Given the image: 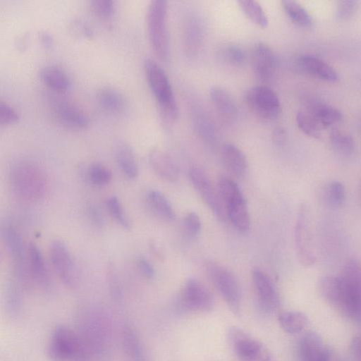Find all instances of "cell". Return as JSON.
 Listing matches in <instances>:
<instances>
[{
    "label": "cell",
    "instance_id": "obj_44",
    "mask_svg": "<svg viewBox=\"0 0 361 361\" xmlns=\"http://www.w3.org/2000/svg\"><path fill=\"white\" fill-rule=\"evenodd\" d=\"M183 224L187 234L190 237H196L200 233L202 222L197 213L188 212L185 216Z\"/></svg>",
    "mask_w": 361,
    "mask_h": 361
},
{
    "label": "cell",
    "instance_id": "obj_15",
    "mask_svg": "<svg viewBox=\"0 0 361 361\" xmlns=\"http://www.w3.org/2000/svg\"><path fill=\"white\" fill-rule=\"evenodd\" d=\"M180 304L187 310L209 312L214 308V300L212 293L201 281L189 279L182 288Z\"/></svg>",
    "mask_w": 361,
    "mask_h": 361
},
{
    "label": "cell",
    "instance_id": "obj_8",
    "mask_svg": "<svg viewBox=\"0 0 361 361\" xmlns=\"http://www.w3.org/2000/svg\"><path fill=\"white\" fill-rule=\"evenodd\" d=\"M206 269L210 280L231 312L240 317L242 314V294L235 276L229 270L214 262H209Z\"/></svg>",
    "mask_w": 361,
    "mask_h": 361
},
{
    "label": "cell",
    "instance_id": "obj_5",
    "mask_svg": "<svg viewBox=\"0 0 361 361\" xmlns=\"http://www.w3.org/2000/svg\"><path fill=\"white\" fill-rule=\"evenodd\" d=\"M90 353L86 342L71 329L63 325L55 328L47 348L52 361H87Z\"/></svg>",
    "mask_w": 361,
    "mask_h": 361
},
{
    "label": "cell",
    "instance_id": "obj_13",
    "mask_svg": "<svg viewBox=\"0 0 361 361\" xmlns=\"http://www.w3.org/2000/svg\"><path fill=\"white\" fill-rule=\"evenodd\" d=\"M299 361H342L338 353L315 331L302 336L297 345Z\"/></svg>",
    "mask_w": 361,
    "mask_h": 361
},
{
    "label": "cell",
    "instance_id": "obj_27",
    "mask_svg": "<svg viewBox=\"0 0 361 361\" xmlns=\"http://www.w3.org/2000/svg\"><path fill=\"white\" fill-rule=\"evenodd\" d=\"M96 100L104 111L110 114H121L126 108L124 95L112 87H103L99 89L96 93Z\"/></svg>",
    "mask_w": 361,
    "mask_h": 361
},
{
    "label": "cell",
    "instance_id": "obj_10",
    "mask_svg": "<svg viewBox=\"0 0 361 361\" xmlns=\"http://www.w3.org/2000/svg\"><path fill=\"white\" fill-rule=\"evenodd\" d=\"M245 103L250 111L264 121H274L281 111L277 94L265 85H257L249 89L245 94Z\"/></svg>",
    "mask_w": 361,
    "mask_h": 361
},
{
    "label": "cell",
    "instance_id": "obj_9",
    "mask_svg": "<svg viewBox=\"0 0 361 361\" xmlns=\"http://www.w3.org/2000/svg\"><path fill=\"white\" fill-rule=\"evenodd\" d=\"M311 215L307 205L302 204L298 209L294 228L296 255L304 267L312 266L316 260L313 245Z\"/></svg>",
    "mask_w": 361,
    "mask_h": 361
},
{
    "label": "cell",
    "instance_id": "obj_6",
    "mask_svg": "<svg viewBox=\"0 0 361 361\" xmlns=\"http://www.w3.org/2000/svg\"><path fill=\"white\" fill-rule=\"evenodd\" d=\"M167 16V1L154 0L149 4L146 13L148 38L153 51L163 61L169 59L171 52Z\"/></svg>",
    "mask_w": 361,
    "mask_h": 361
},
{
    "label": "cell",
    "instance_id": "obj_26",
    "mask_svg": "<svg viewBox=\"0 0 361 361\" xmlns=\"http://www.w3.org/2000/svg\"><path fill=\"white\" fill-rule=\"evenodd\" d=\"M114 154L118 166L124 176L129 180L136 178L138 167L133 147L128 142L120 141L116 144Z\"/></svg>",
    "mask_w": 361,
    "mask_h": 361
},
{
    "label": "cell",
    "instance_id": "obj_47",
    "mask_svg": "<svg viewBox=\"0 0 361 361\" xmlns=\"http://www.w3.org/2000/svg\"><path fill=\"white\" fill-rule=\"evenodd\" d=\"M137 267L141 274L150 279L154 278L155 270L152 264L145 257H140L137 262Z\"/></svg>",
    "mask_w": 361,
    "mask_h": 361
},
{
    "label": "cell",
    "instance_id": "obj_18",
    "mask_svg": "<svg viewBox=\"0 0 361 361\" xmlns=\"http://www.w3.org/2000/svg\"><path fill=\"white\" fill-rule=\"evenodd\" d=\"M294 66L300 72L328 82L338 80L336 71L327 62L312 54H302L294 60Z\"/></svg>",
    "mask_w": 361,
    "mask_h": 361
},
{
    "label": "cell",
    "instance_id": "obj_16",
    "mask_svg": "<svg viewBox=\"0 0 361 361\" xmlns=\"http://www.w3.org/2000/svg\"><path fill=\"white\" fill-rule=\"evenodd\" d=\"M190 179L197 193L212 212L220 220L226 219V214L219 192L215 189L205 172L193 167L189 173Z\"/></svg>",
    "mask_w": 361,
    "mask_h": 361
},
{
    "label": "cell",
    "instance_id": "obj_17",
    "mask_svg": "<svg viewBox=\"0 0 361 361\" xmlns=\"http://www.w3.org/2000/svg\"><path fill=\"white\" fill-rule=\"evenodd\" d=\"M252 280L261 309L266 313L278 310L281 305L280 296L269 275L263 270L255 268L252 271Z\"/></svg>",
    "mask_w": 361,
    "mask_h": 361
},
{
    "label": "cell",
    "instance_id": "obj_40",
    "mask_svg": "<svg viewBox=\"0 0 361 361\" xmlns=\"http://www.w3.org/2000/svg\"><path fill=\"white\" fill-rule=\"evenodd\" d=\"M90 8L94 16L102 20H109L115 13V2L112 0H92Z\"/></svg>",
    "mask_w": 361,
    "mask_h": 361
},
{
    "label": "cell",
    "instance_id": "obj_39",
    "mask_svg": "<svg viewBox=\"0 0 361 361\" xmlns=\"http://www.w3.org/2000/svg\"><path fill=\"white\" fill-rule=\"evenodd\" d=\"M106 207L111 216L121 226L125 229L130 228V220L117 197H109L106 200Z\"/></svg>",
    "mask_w": 361,
    "mask_h": 361
},
{
    "label": "cell",
    "instance_id": "obj_19",
    "mask_svg": "<svg viewBox=\"0 0 361 361\" xmlns=\"http://www.w3.org/2000/svg\"><path fill=\"white\" fill-rule=\"evenodd\" d=\"M252 63L257 78L260 82H267L275 73L277 60L269 46L264 42H258L252 51Z\"/></svg>",
    "mask_w": 361,
    "mask_h": 361
},
{
    "label": "cell",
    "instance_id": "obj_35",
    "mask_svg": "<svg viewBox=\"0 0 361 361\" xmlns=\"http://www.w3.org/2000/svg\"><path fill=\"white\" fill-rule=\"evenodd\" d=\"M245 16L256 25L265 27L269 20L259 4L255 1L240 0L237 2Z\"/></svg>",
    "mask_w": 361,
    "mask_h": 361
},
{
    "label": "cell",
    "instance_id": "obj_21",
    "mask_svg": "<svg viewBox=\"0 0 361 361\" xmlns=\"http://www.w3.org/2000/svg\"><path fill=\"white\" fill-rule=\"evenodd\" d=\"M190 115L194 129L201 140L210 147L216 143V133L214 123L201 106L195 102L190 104Z\"/></svg>",
    "mask_w": 361,
    "mask_h": 361
},
{
    "label": "cell",
    "instance_id": "obj_37",
    "mask_svg": "<svg viewBox=\"0 0 361 361\" xmlns=\"http://www.w3.org/2000/svg\"><path fill=\"white\" fill-rule=\"evenodd\" d=\"M326 202L332 207H339L345 200V190L343 185L338 180H332L324 188Z\"/></svg>",
    "mask_w": 361,
    "mask_h": 361
},
{
    "label": "cell",
    "instance_id": "obj_30",
    "mask_svg": "<svg viewBox=\"0 0 361 361\" xmlns=\"http://www.w3.org/2000/svg\"><path fill=\"white\" fill-rule=\"evenodd\" d=\"M281 328L287 334L295 335L302 332L308 326L307 316L302 312L286 310L278 314Z\"/></svg>",
    "mask_w": 361,
    "mask_h": 361
},
{
    "label": "cell",
    "instance_id": "obj_1",
    "mask_svg": "<svg viewBox=\"0 0 361 361\" xmlns=\"http://www.w3.org/2000/svg\"><path fill=\"white\" fill-rule=\"evenodd\" d=\"M144 69L149 89L158 105L160 118L166 127L171 128L178 118L179 110L169 78L152 59L145 60Z\"/></svg>",
    "mask_w": 361,
    "mask_h": 361
},
{
    "label": "cell",
    "instance_id": "obj_38",
    "mask_svg": "<svg viewBox=\"0 0 361 361\" xmlns=\"http://www.w3.org/2000/svg\"><path fill=\"white\" fill-rule=\"evenodd\" d=\"M125 350L132 361H143L142 348L135 333L126 328L123 334Z\"/></svg>",
    "mask_w": 361,
    "mask_h": 361
},
{
    "label": "cell",
    "instance_id": "obj_49",
    "mask_svg": "<svg viewBox=\"0 0 361 361\" xmlns=\"http://www.w3.org/2000/svg\"><path fill=\"white\" fill-rule=\"evenodd\" d=\"M360 337L355 336L349 344V357L350 361H360Z\"/></svg>",
    "mask_w": 361,
    "mask_h": 361
},
{
    "label": "cell",
    "instance_id": "obj_45",
    "mask_svg": "<svg viewBox=\"0 0 361 361\" xmlns=\"http://www.w3.org/2000/svg\"><path fill=\"white\" fill-rule=\"evenodd\" d=\"M18 112L10 105L0 100V124L10 125L18 121Z\"/></svg>",
    "mask_w": 361,
    "mask_h": 361
},
{
    "label": "cell",
    "instance_id": "obj_20",
    "mask_svg": "<svg viewBox=\"0 0 361 361\" xmlns=\"http://www.w3.org/2000/svg\"><path fill=\"white\" fill-rule=\"evenodd\" d=\"M54 110L59 121L70 128L82 130L89 126L90 119L87 114L81 109L66 100H56L54 104Z\"/></svg>",
    "mask_w": 361,
    "mask_h": 361
},
{
    "label": "cell",
    "instance_id": "obj_28",
    "mask_svg": "<svg viewBox=\"0 0 361 361\" xmlns=\"http://www.w3.org/2000/svg\"><path fill=\"white\" fill-rule=\"evenodd\" d=\"M39 77L47 87L59 93L67 91L71 86V80L67 73L56 66L43 67L40 70Z\"/></svg>",
    "mask_w": 361,
    "mask_h": 361
},
{
    "label": "cell",
    "instance_id": "obj_51",
    "mask_svg": "<svg viewBox=\"0 0 361 361\" xmlns=\"http://www.w3.org/2000/svg\"><path fill=\"white\" fill-rule=\"evenodd\" d=\"M88 214L91 221L97 226H102L104 223L100 211L94 206L88 208Z\"/></svg>",
    "mask_w": 361,
    "mask_h": 361
},
{
    "label": "cell",
    "instance_id": "obj_12",
    "mask_svg": "<svg viewBox=\"0 0 361 361\" xmlns=\"http://www.w3.org/2000/svg\"><path fill=\"white\" fill-rule=\"evenodd\" d=\"M52 267L61 281L68 288H74L80 282V274L75 262L64 242L54 240L49 248Z\"/></svg>",
    "mask_w": 361,
    "mask_h": 361
},
{
    "label": "cell",
    "instance_id": "obj_41",
    "mask_svg": "<svg viewBox=\"0 0 361 361\" xmlns=\"http://www.w3.org/2000/svg\"><path fill=\"white\" fill-rule=\"evenodd\" d=\"M88 176L90 180L93 184L104 185L110 182L112 178V173L107 167L97 163L92 164L89 169Z\"/></svg>",
    "mask_w": 361,
    "mask_h": 361
},
{
    "label": "cell",
    "instance_id": "obj_14",
    "mask_svg": "<svg viewBox=\"0 0 361 361\" xmlns=\"http://www.w3.org/2000/svg\"><path fill=\"white\" fill-rule=\"evenodd\" d=\"M181 40L185 56L195 57L199 52L204 35L200 16L192 9H185L181 16Z\"/></svg>",
    "mask_w": 361,
    "mask_h": 361
},
{
    "label": "cell",
    "instance_id": "obj_25",
    "mask_svg": "<svg viewBox=\"0 0 361 361\" xmlns=\"http://www.w3.org/2000/svg\"><path fill=\"white\" fill-rule=\"evenodd\" d=\"M221 155L224 166L233 176L243 178L246 176L247 161L239 147L231 143H226L221 147Z\"/></svg>",
    "mask_w": 361,
    "mask_h": 361
},
{
    "label": "cell",
    "instance_id": "obj_31",
    "mask_svg": "<svg viewBox=\"0 0 361 361\" xmlns=\"http://www.w3.org/2000/svg\"><path fill=\"white\" fill-rule=\"evenodd\" d=\"M146 200L150 207L162 219L172 221L176 218V212L171 202L161 192L150 190L146 194Z\"/></svg>",
    "mask_w": 361,
    "mask_h": 361
},
{
    "label": "cell",
    "instance_id": "obj_2",
    "mask_svg": "<svg viewBox=\"0 0 361 361\" xmlns=\"http://www.w3.org/2000/svg\"><path fill=\"white\" fill-rule=\"evenodd\" d=\"M9 178L13 192L21 200L36 202L46 194L47 178L43 170L34 162L18 161L12 166Z\"/></svg>",
    "mask_w": 361,
    "mask_h": 361
},
{
    "label": "cell",
    "instance_id": "obj_42",
    "mask_svg": "<svg viewBox=\"0 0 361 361\" xmlns=\"http://www.w3.org/2000/svg\"><path fill=\"white\" fill-rule=\"evenodd\" d=\"M221 57L230 64L239 66L245 61V53L243 49L236 44H229L221 49Z\"/></svg>",
    "mask_w": 361,
    "mask_h": 361
},
{
    "label": "cell",
    "instance_id": "obj_7",
    "mask_svg": "<svg viewBox=\"0 0 361 361\" xmlns=\"http://www.w3.org/2000/svg\"><path fill=\"white\" fill-rule=\"evenodd\" d=\"M226 340L239 361H275L260 341L240 327L230 326L226 331Z\"/></svg>",
    "mask_w": 361,
    "mask_h": 361
},
{
    "label": "cell",
    "instance_id": "obj_4",
    "mask_svg": "<svg viewBox=\"0 0 361 361\" xmlns=\"http://www.w3.org/2000/svg\"><path fill=\"white\" fill-rule=\"evenodd\" d=\"M217 190L224 205L226 219L235 230L247 232L250 228V214L246 200L237 183L227 176H221Z\"/></svg>",
    "mask_w": 361,
    "mask_h": 361
},
{
    "label": "cell",
    "instance_id": "obj_3",
    "mask_svg": "<svg viewBox=\"0 0 361 361\" xmlns=\"http://www.w3.org/2000/svg\"><path fill=\"white\" fill-rule=\"evenodd\" d=\"M340 279V293L335 309L350 320L360 323L361 311L360 266L355 259L344 265Z\"/></svg>",
    "mask_w": 361,
    "mask_h": 361
},
{
    "label": "cell",
    "instance_id": "obj_33",
    "mask_svg": "<svg viewBox=\"0 0 361 361\" xmlns=\"http://www.w3.org/2000/svg\"><path fill=\"white\" fill-rule=\"evenodd\" d=\"M281 5L285 13L293 23L302 27L312 25L313 19L310 14L296 1L285 0L281 1Z\"/></svg>",
    "mask_w": 361,
    "mask_h": 361
},
{
    "label": "cell",
    "instance_id": "obj_36",
    "mask_svg": "<svg viewBox=\"0 0 361 361\" xmlns=\"http://www.w3.org/2000/svg\"><path fill=\"white\" fill-rule=\"evenodd\" d=\"M299 129L306 135L317 139L322 135V129L307 110L300 111L295 117Z\"/></svg>",
    "mask_w": 361,
    "mask_h": 361
},
{
    "label": "cell",
    "instance_id": "obj_43",
    "mask_svg": "<svg viewBox=\"0 0 361 361\" xmlns=\"http://www.w3.org/2000/svg\"><path fill=\"white\" fill-rule=\"evenodd\" d=\"M357 7L355 0L338 1L336 2V14L339 20H345L353 16Z\"/></svg>",
    "mask_w": 361,
    "mask_h": 361
},
{
    "label": "cell",
    "instance_id": "obj_46",
    "mask_svg": "<svg viewBox=\"0 0 361 361\" xmlns=\"http://www.w3.org/2000/svg\"><path fill=\"white\" fill-rule=\"evenodd\" d=\"M108 284L111 296L114 299H119L121 295L120 283L115 271L109 269L108 272Z\"/></svg>",
    "mask_w": 361,
    "mask_h": 361
},
{
    "label": "cell",
    "instance_id": "obj_23",
    "mask_svg": "<svg viewBox=\"0 0 361 361\" xmlns=\"http://www.w3.org/2000/svg\"><path fill=\"white\" fill-rule=\"evenodd\" d=\"M27 259L30 280L41 288H47L51 283L50 274L44 256L35 243L27 247Z\"/></svg>",
    "mask_w": 361,
    "mask_h": 361
},
{
    "label": "cell",
    "instance_id": "obj_24",
    "mask_svg": "<svg viewBox=\"0 0 361 361\" xmlns=\"http://www.w3.org/2000/svg\"><path fill=\"white\" fill-rule=\"evenodd\" d=\"M149 162L153 170L162 178L175 182L179 177V170L173 159L165 151L159 148L150 150Z\"/></svg>",
    "mask_w": 361,
    "mask_h": 361
},
{
    "label": "cell",
    "instance_id": "obj_50",
    "mask_svg": "<svg viewBox=\"0 0 361 361\" xmlns=\"http://www.w3.org/2000/svg\"><path fill=\"white\" fill-rule=\"evenodd\" d=\"M287 133L283 127L276 128L271 134V139L274 143L276 145L281 146L286 141Z\"/></svg>",
    "mask_w": 361,
    "mask_h": 361
},
{
    "label": "cell",
    "instance_id": "obj_22",
    "mask_svg": "<svg viewBox=\"0 0 361 361\" xmlns=\"http://www.w3.org/2000/svg\"><path fill=\"white\" fill-rule=\"evenodd\" d=\"M209 98L220 118L231 123L238 117V106L231 95L224 88L214 86L209 90Z\"/></svg>",
    "mask_w": 361,
    "mask_h": 361
},
{
    "label": "cell",
    "instance_id": "obj_34",
    "mask_svg": "<svg viewBox=\"0 0 361 361\" xmlns=\"http://www.w3.org/2000/svg\"><path fill=\"white\" fill-rule=\"evenodd\" d=\"M329 140L333 149L341 156L349 157L355 151L353 137L342 130L334 129L330 133Z\"/></svg>",
    "mask_w": 361,
    "mask_h": 361
},
{
    "label": "cell",
    "instance_id": "obj_29",
    "mask_svg": "<svg viewBox=\"0 0 361 361\" xmlns=\"http://www.w3.org/2000/svg\"><path fill=\"white\" fill-rule=\"evenodd\" d=\"M323 130L338 123L342 118L336 108L323 103H314L307 109Z\"/></svg>",
    "mask_w": 361,
    "mask_h": 361
},
{
    "label": "cell",
    "instance_id": "obj_11",
    "mask_svg": "<svg viewBox=\"0 0 361 361\" xmlns=\"http://www.w3.org/2000/svg\"><path fill=\"white\" fill-rule=\"evenodd\" d=\"M0 235L14 266V276L22 283L30 281L27 248L18 231L9 224L0 227Z\"/></svg>",
    "mask_w": 361,
    "mask_h": 361
},
{
    "label": "cell",
    "instance_id": "obj_48",
    "mask_svg": "<svg viewBox=\"0 0 361 361\" xmlns=\"http://www.w3.org/2000/svg\"><path fill=\"white\" fill-rule=\"evenodd\" d=\"M73 29L75 32L81 37L85 38H92L93 30L87 22L82 20H78L73 24Z\"/></svg>",
    "mask_w": 361,
    "mask_h": 361
},
{
    "label": "cell",
    "instance_id": "obj_32",
    "mask_svg": "<svg viewBox=\"0 0 361 361\" xmlns=\"http://www.w3.org/2000/svg\"><path fill=\"white\" fill-rule=\"evenodd\" d=\"M318 290L322 297L336 308L340 293V279L337 276L326 275L318 281Z\"/></svg>",
    "mask_w": 361,
    "mask_h": 361
}]
</instances>
